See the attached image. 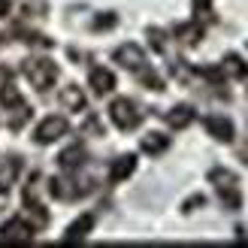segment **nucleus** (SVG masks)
<instances>
[{"label":"nucleus","mask_w":248,"mask_h":248,"mask_svg":"<svg viewBox=\"0 0 248 248\" xmlns=\"http://www.w3.org/2000/svg\"><path fill=\"white\" fill-rule=\"evenodd\" d=\"M148 40H152V46L157 48V52H167V33H164V31L148 28Z\"/></svg>","instance_id":"21"},{"label":"nucleus","mask_w":248,"mask_h":248,"mask_svg":"<svg viewBox=\"0 0 248 248\" xmlns=\"http://www.w3.org/2000/svg\"><path fill=\"white\" fill-rule=\"evenodd\" d=\"M88 79H91V88H94V94H97V97H106L109 91L115 88V76H112L109 70H103V67H94Z\"/></svg>","instance_id":"11"},{"label":"nucleus","mask_w":248,"mask_h":248,"mask_svg":"<svg viewBox=\"0 0 248 248\" xmlns=\"http://www.w3.org/2000/svg\"><path fill=\"white\" fill-rule=\"evenodd\" d=\"M221 73L230 76V79H248V67H245V61L239 55H227L224 64H221Z\"/></svg>","instance_id":"17"},{"label":"nucleus","mask_w":248,"mask_h":248,"mask_svg":"<svg viewBox=\"0 0 248 248\" xmlns=\"http://www.w3.org/2000/svg\"><path fill=\"white\" fill-rule=\"evenodd\" d=\"M140 82L145 85L148 91H164V79H160V76H155V73L148 70V67H145V70L140 73Z\"/></svg>","instance_id":"20"},{"label":"nucleus","mask_w":248,"mask_h":248,"mask_svg":"<svg viewBox=\"0 0 248 248\" xmlns=\"http://www.w3.org/2000/svg\"><path fill=\"white\" fill-rule=\"evenodd\" d=\"M61 106L70 109V112H82V109H85V94H82V88L67 85V88L61 91Z\"/></svg>","instance_id":"14"},{"label":"nucleus","mask_w":248,"mask_h":248,"mask_svg":"<svg viewBox=\"0 0 248 248\" xmlns=\"http://www.w3.org/2000/svg\"><path fill=\"white\" fill-rule=\"evenodd\" d=\"M203 124H206L209 136H215L218 142H230L233 140V121L230 118H224V115H209Z\"/></svg>","instance_id":"8"},{"label":"nucleus","mask_w":248,"mask_h":248,"mask_svg":"<svg viewBox=\"0 0 248 248\" xmlns=\"http://www.w3.org/2000/svg\"><path fill=\"white\" fill-rule=\"evenodd\" d=\"M33 224H28L24 218H12V221H6L3 227H0V239L3 242H16V245H28L31 239H33Z\"/></svg>","instance_id":"5"},{"label":"nucleus","mask_w":248,"mask_h":248,"mask_svg":"<svg viewBox=\"0 0 248 248\" xmlns=\"http://www.w3.org/2000/svg\"><path fill=\"white\" fill-rule=\"evenodd\" d=\"M91 191V182H67V179H52L48 182V194L58 200H79L82 194Z\"/></svg>","instance_id":"7"},{"label":"nucleus","mask_w":248,"mask_h":248,"mask_svg":"<svg viewBox=\"0 0 248 248\" xmlns=\"http://www.w3.org/2000/svg\"><path fill=\"white\" fill-rule=\"evenodd\" d=\"M109 118H112V124L118 130H136L142 121V112L136 109L133 100H127V97H121V100H115L112 106H109Z\"/></svg>","instance_id":"3"},{"label":"nucleus","mask_w":248,"mask_h":248,"mask_svg":"<svg viewBox=\"0 0 248 248\" xmlns=\"http://www.w3.org/2000/svg\"><path fill=\"white\" fill-rule=\"evenodd\" d=\"M112 24H115V16H112V12H103V18H97L94 28L97 31H106V28H112Z\"/></svg>","instance_id":"23"},{"label":"nucleus","mask_w":248,"mask_h":248,"mask_svg":"<svg viewBox=\"0 0 248 248\" xmlns=\"http://www.w3.org/2000/svg\"><path fill=\"white\" fill-rule=\"evenodd\" d=\"M58 64L55 61H48V58H31V61H24V76H28V82L33 85L36 91H48L52 85L58 82Z\"/></svg>","instance_id":"2"},{"label":"nucleus","mask_w":248,"mask_h":248,"mask_svg":"<svg viewBox=\"0 0 248 248\" xmlns=\"http://www.w3.org/2000/svg\"><path fill=\"white\" fill-rule=\"evenodd\" d=\"M242 160H245V164H248V142L242 145Z\"/></svg>","instance_id":"25"},{"label":"nucleus","mask_w":248,"mask_h":248,"mask_svg":"<svg viewBox=\"0 0 248 248\" xmlns=\"http://www.w3.org/2000/svg\"><path fill=\"white\" fill-rule=\"evenodd\" d=\"M140 148L145 155H160V152L170 148V136H164V133H145L140 140Z\"/></svg>","instance_id":"15"},{"label":"nucleus","mask_w":248,"mask_h":248,"mask_svg":"<svg viewBox=\"0 0 248 248\" xmlns=\"http://www.w3.org/2000/svg\"><path fill=\"white\" fill-rule=\"evenodd\" d=\"M67 130H70L67 118H61V115H48V118L40 124V127L33 130V142H40V145H48V142L61 140V136H67Z\"/></svg>","instance_id":"4"},{"label":"nucleus","mask_w":248,"mask_h":248,"mask_svg":"<svg viewBox=\"0 0 248 248\" xmlns=\"http://www.w3.org/2000/svg\"><path fill=\"white\" fill-rule=\"evenodd\" d=\"M164 118H167V124L172 130H182V127H188V124L194 121V109L191 106H176V109H170Z\"/></svg>","instance_id":"16"},{"label":"nucleus","mask_w":248,"mask_h":248,"mask_svg":"<svg viewBox=\"0 0 248 248\" xmlns=\"http://www.w3.org/2000/svg\"><path fill=\"white\" fill-rule=\"evenodd\" d=\"M209 182L215 185V191L221 197V203H224L227 212H236V209L242 206V191H239V179L233 176L230 170L224 167H215V170H209Z\"/></svg>","instance_id":"1"},{"label":"nucleus","mask_w":248,"mask_h":248,"mask_svg":"<svg viewBox=\"0 0 248 248\" xmlns=\"http://www.w3.org/2000/svg\"><path fill=\"white\" fill-rule=\"evenodd\" d=\"M0 103H3L6 109H18V106H24L21 94H18V88H16L12 82H3V85H0Z\"/></svg>","instance_id":"19"},{"label":"nucleus","mask_w":248,"mask_h":248,"mask_svg":"<svg viewBox=\"0 0 248 248\" xmlns=\"http://www.w3.org/2000/svg\"><path fill=\"white\" fill-rule=\"evenodd\" d=\"M85 157H88V155H85V145H70L67 148V152H61V157H58V164H61V170H79L82 164H85Z\"/></svg>","instance_id":"13"},{"label":"nucleus","mask_w":248,"mask_h":248,"mask_svg":"<svg viewBox=\"0 0 248 248\" xmlns=\"http://www.w3.org/2000/svg\"><path fill=\"white\" fill-rule=\"evenodd\" d=\"M21 172V157H6L3 164H0V194H6L12 185H16Z\"/></svg>","instance_id":"10"},{"label":"nucleus","mask_w":248,"mask_h":248,"mask_svg":"<svg viewBox=\"0 0 248 248\" xmlns=\"http://www.w3.org/2000/svg\"><path fill=\"white\" fill-rule=\"evenodd\" d=\"M115 64H121L124 70H133V73H142L148 67L145 52L136 43H124L121 48H115Z\"/></svg>","instance_id":"6"},{"label":"nucleus","mask_w":248,"mask_h":248,"mask_svg":"<svg viewBox=\"0 0 248 248\" xmlns=\"http://www.w3.org/2000/svg\"><path fill=\"white\" fill-rule=\"evenodd\" d=\"M6 12H9V0H0V18H3Z\"/></svg>","instance_id":"24"},{"label":"nucleus","mask_w":248,"mask_h":248,"mask_svg":"<svg viewBox=\"0 0 248 248\" xmlns=\"http://www.w3.org/2000/svg\"><path fill=\"white\" fill-rule=\"evenodd\" d=\"M176 36H179L182 46H197V43H200V36H203V24L200 21L182 24V28H176Z\"/></svg>","instance_id":"18"},{"label":"nucleus","mask_w":248,"mask_h":248,"mask_svg":"<svg viewBox=\"0 0 248 248\" xmlns=\"http://www.w3.org/2000/svg\"><path fill=\"white\" fill-rule=\"evenodd\" d=\"M133 170H136V157H133V155H121L118 160H112V167H109V182L118 185V182H124V179H130Z\"/></svg>","instance_id":"9"},{"label":"nucleus","mask_w":248,"mask_h":248,"mask_svg":"<svg viewBox=\"0 0 248 248\" xmlns=\"http://www.w3.org/2000/svg\"><path fill=\"white\" fill-rule=\"evenodd\" d=\"M209 3H212V0H194V16H197L200 24L209 18Z\"/></svg>","instance_id":"22"},{"label":"nucleus","mask_w":248,"mask_h":248,"mask_svg":"<svg viewBox=\"0 0 248 248\" xmlns=\"http://www.w3.org/2000/svg\"><path fill=\"white\" fill-rule=\"evenodd\" d=\"M91 230H94V215H82V218H76V221H73V224L67 227L64 242H82Z\"/></svg>","instance_id":"12"}]
</instances>
